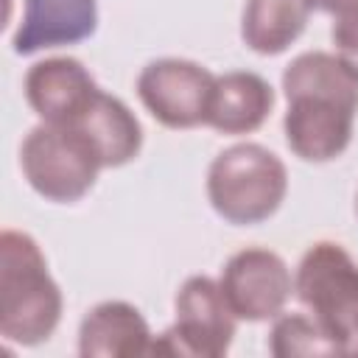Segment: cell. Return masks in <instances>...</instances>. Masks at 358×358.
Masks as SVG:
<instances>
[{"mask_svg": "<svg viewBox=\"0 0 358 358\" xmlns=\"http://www.w3.org/2000/svg\"><path fill=\"white\" fill-rule=\"evenodd\" d=\"M22 90L28 106L45 123H70L101 87L78 59L53 56L28 67Z\"/></svg>", "mask_w": 358, "mask_h": 358, "instance_id": "10", "label": "cell"}, {"mask_svg": "<svg viewBox=\"0 0 358 358\" xmlns=\"http://www.w3.org/2000/svg\"><path fill=\"white\" fill-rule=\"evenodd\" d=\"M274 109L271 84L249 70H232L215 76L207 126L221 134H252Z\"/></svg>", "mask_w": 358, "mask_h": 358, "instance_id": "13", "label": "cell"}, {"mask_svg": "<svg viewBox=\"0 0 358 358\" xmlns=\"http://www.w3.org/2000/svg\"><path fill=\"white\" fill-rule=\"evenodd\" d=\"M151 327L143 313L123 302L106 299L90 308L78 324V352L84 358H131L151 355Z\"/></svg>", "mask_w": 358, "mask_h": 358, "instance_id": "12", "label": "cell"}, {"mask_svg": "<svg viewBox=\"0 0 358 358\" xmlns=\"http://www.w3.org/2000/svg\"><path fill=\"white\" fill-rule=\"evenodd\" d=\"M288 101L282 131L288 148L305 162H330L352 140L358 115V76L324 50H308L282 70Z\"/></svg>", "mask_w": 358, "mask_h": 358, "instance_id": "1", "label": "cell"}, {"mask_svg": "<svg viewBox=\"0 0 358 358\" xmlns=\"http://www.w3.org/2000/svg\"><path fill=\"white\" fill-rule=\"evenodd\" d=\"M355 215H358V196H355Z\"/></svg>", "mask_w": 358, "mask_h": 358, "instance_id": "18", "label": "cell"}, {"mask_svg": "<svg viewBox=\"0 0 358 358\" xmlns=\"http://www.w3.org/2000/svg\"><path fill=\"white\" fill-rule=\"evenodd\" d=\"M310 11V0H246L241 39L260 56H277L299 39Z\"/></svg>", "mask_w": 358, "mask_h": 358, "instance_id": "14", "label": "cell"}, {"mask_svg": "<svg viewBox=\"0 0 358 358\" xmlns=\"http://www.w3.org/2000/svg\"><path fill=\"white\" fill-rule=\"evenodd\" d=\"M62 291L48 271L39 243L20 229L0 232V333L6 341L34 347L62 322Z\"/></svg>", "mask_w": 358, "mask_h": 358, "instance_id": "2", "label": "cell"}, {"mask_svg": "<svg viewBox=\"0 0 358 358\" xmlns=\"http://www.w3.org/2000/svg\"><path fill=\"white\" fill-rule=\"evenodd\" d=\"M294 294L347 350L358 344V263L341 243L308 246L294 271Z\"/></svg>", "mask_w": 358, "mask_h": 358, "instance_id": "4", "label": "cell"}, {"mask_svg": "<svg viewBox=\"0 0 358 358\" xmlns=\"http://www.w3.org/2000/svg\"><path fill=\"white\" fill-rule=\"evenodd\" d=\"M176 322L159 338H154L151 352L190 355V358H221L227 355L238 316L229 308L221 282L204 274L187 277L173 299Z\"/></svg>", "mask_w": 358, "mask_h": 358, "instance_id": "6", "label": "cell"}, {"mask_svg": "<svg viewBox=\"0 0 358 358\" xmlns=\"http://www.w3.org/2000/svg\"><path fill=\"white\" fill-rule=\"evenodd\" d=\"M288 193L282 159L260 143H235L207 168V199L213 210L235 227L268 221Z\"/></svg>", "mask_w": 358, "mask_h": 358, "instance_id": "3", "label": "cell"}, {"mask_svg": "<svg viewBox=\"0 0 358 358\" xmlns=\"http://www.w3.org/2000/svg\"><path fill=\"white\" fill-rule=\"evenodd\" d=\"M20 168L25 182L53 204L81 201L101 171L90 143L64 123L34 126L20 145Z\"/></svg>", "mask_w": 358, "mask_h": 358, "instance_id": "5", "label": "cell"}, {"mask_svg": "<svg viewBox=\"0 0 358 358\" xmlns=\"http://www.w3.org/2000/svg\"><path fill=\"white\" fill-rule=\"evenodd\" d=\"M310 8L324 11V14H330L336 20V17H344V14L358 11V0H310Z\"/></svg>", "mask_w": 358, "mask_h": 358, "instance_id": "17", "label": "cell"}, {"mask_svg": "<svg viewBox=\"0 0 358 358\" xmlns=\"http://www.w3.org/2000/svg\"><path fill=\"white\" fill-rule=\"evenodd\" d=\"M268 350L277 358L294 355H341L350 352L347 344L333 338L313 316L305 313H280L268 333Z\"/></svg>", "mask_w": 358, "mask_h": 358, "instance_id": "15", "label": "cell"}, {"mask_svg": "<svg viewBox=\"0 0 358 358\" xmlns=\"http://www.w3.org/2000/svg\"><path fill=\"white\" fill-rule=\"evenodd\" d=\"M98 28L95 0H22V20L11 36L20 56L78 45Z\"/></svg>", "mask_w": 358, "mask_h": 358, "instance_id": "9", "label": "cell"}, {"mask_svg": "<svg viewBox=\"0 0 358 358\" xmlns=\"http://www.w3.org/2000/svg\"><path fill=\"white\" fill-rule=\"evenodd\" d=\"M64 126H73L95 151L101 168H120L143 148V126L134 112L115 95L98 90L87 106Z\"/></svg>", "mask_w": 358, "mask_h": 358, "instance_id": "11", "label": "cell"}, {"mask_svg": "<svg viewBox=\"0 0 358 358\" xmlns=\"http://www.w3.org/2000/svg\"><path fill=\"white\" fill-rule=\"evenodd\" d=\"M215 76L190 59H157L137 76V95L143 106L168 129L207 126Z\"/></svg>", "mask_w": 358, "mask_h": 358, "instance_id": "7", "label": "cell"}, {"mask_svg": "<svg viewBox=\"0 0 358 358\" xmlns=\"http://www.w3.org/2000/svg\"><path fill=\"white\" fill-rule=\"evenodd\" d=\"M330 36H333V48H336L333 53L350 67L352 76H358V11L336 17Z\"/></svg>", "mask_w": 358, "mask_h": 358, "instance_id": "16", "label": "cell"}, {"mask_svg": "<svg viewBox=\"0 0 358 358\" xmlns=\"http://www.w3.org/2000/svg\"><path fill=\"white\" fill-rule=\"evenodd\" d=\"M218 282L229 308L243 322L277 319L294 294V274L288 263L263 246L235 252L224 263Z\"/></svg>", "mask_w": 358, "mask_h": 358, "instance_id": "8", "label": "cell"}]
</instances>
